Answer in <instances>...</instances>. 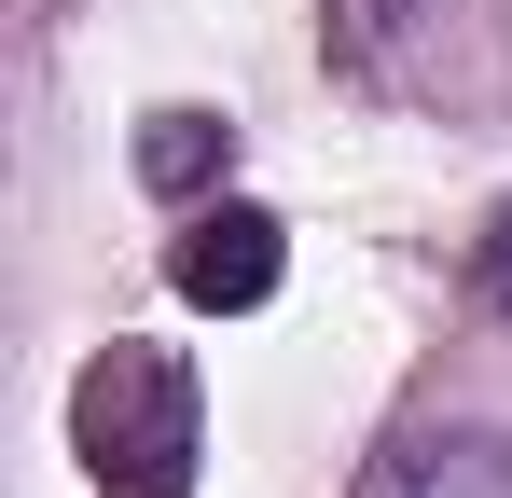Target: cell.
<instances>
[{"instance_id": "obj_1", "label": "cell", "mask_w": 512, "mask_h": 498, "mask_svg": "<svg viewBox=\"0 0 512 498\" xmlns=\"http://www.w3.org/2000/svg\"><path fill=\"white\" fill-rule=\"evenodd\" d=\"M70 457H84L97 498H194V457H208V388H194V360L111 332L84 374H70Z\"/></svg>"}, {"instance_id": "obj_2", "label": "cell", "mask_w": 512, "mask_h": 498, "mask_svg": "<svg viewBox=\"0 0 512 498\" xmlns=\"http://www.w3.org/2000/svg\"><path fill=\"white\" fill-rule=\"evenodd\" d=\"M167 277H180V305L250 319V305H277V277H291V222H277V208H250V194H208V208H180Z\"/></svg>"}, {"instance_id": "obj_3", "label": "cell", "mask_w": 512, "mask_h": 498, "mask_svg": "<svg viewBox=\"0 0 512 498\" xmlns=\"http://www.w3.org/2000/svg\"><path fill=\"white\" fill-rule=\"evenodd\" d=\"M360 498H512V429H416L374 457Z\"/></svg>"}, {"instance_id": "obj_4", "label": "cell", "mask_w": 512, "mask_h": 498, "mask_svg": "<svg viewBox=\"0 0 512 498\" xmlns=\"http://www.w3.org/2000/svg\"><path fill=\"white\" fill-rule=\"evenodd\" d=\"M139 180H153L167 208H208V194L236 180V125H222V111H194V97L153 111V125H139Z\"/></svg>"}, {"instance_id": "obj_5", "label": "cell", "mask_w": 512, "mask_h": 498, "mask_svg": "<svg viewBox=\"0 0 512 498\" xmlns=\"http://www.w3.org/2000/svg\"><path fill=\"white\" fill-rule=\"evenodd\" d=\"M416 14H429V0H346V14H333V56H346V70H374V42L416 28Z\"/></svg>"}, {"instance_id": "obj_6", "label": "cell", "mask_w": 512, "mask_h": 498, "mask_svg": "<svg viewBox=\"0 0 512 498\" xmlns=\"http://www.w3.org/2000/svg\"><path fill=\"white\" fill-rule=\"evenodd\" d=\"M471 291H485V305H512V208L485 222V249H471Z\"/></svg>"}]
</instances>
